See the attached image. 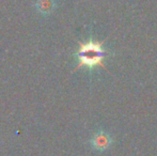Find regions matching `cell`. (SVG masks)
<instances>
[{
	"instance_id": "3957f363",
	"label": "cell",
	"mask_w": 157,
	"mask_h": 156,
	"mask_svg": "<svg viewBox=\"0 0 157 156\" xmlns=\"http://www.w3.org/2000/svg\"><path fill=\"white\" fill-rule=\"evenodd\" d=\"M35 8L41 14L49 15L55 9V0H37Z\"/></svg>"
},
{
	"instance_id": "7a4b0ae2",
	"label": "cell",
	"mask_w": 157,
	"mask_h": 156,
	"mask_svg": "<svg viewBox=\"0 0 157 156\" xmlns=\"http://www.w3.org/2000/svg\"><path fill=\"white\" fill-rule=\"evenodd\" d=\"M111 142H112L111 137L108 134L104 133V131H99V133L95 134L93 138L91 139L92 146L99 151L108 149L110 146V144H111Z\"/></svg>"
},
{
	"instance_id": "6da1fadb",
	"label": "cell",
	"mask_w": 157,
	"mask_h": 156,
	"mask_svg": "<svg viewBox=\"0 0 157 156\" xmlns=\"http://www.w3.org/2000/svg\"><path fill=\"white\" fill-rule=\"evenodd\" d=\"M106 56L105 50L103 49V43L89 41L86 43H80L79 49L77 51L78 65L77 69L86 67L88 69H93L95 67H104V58Z\"/></svg>"
}]
</instances>
